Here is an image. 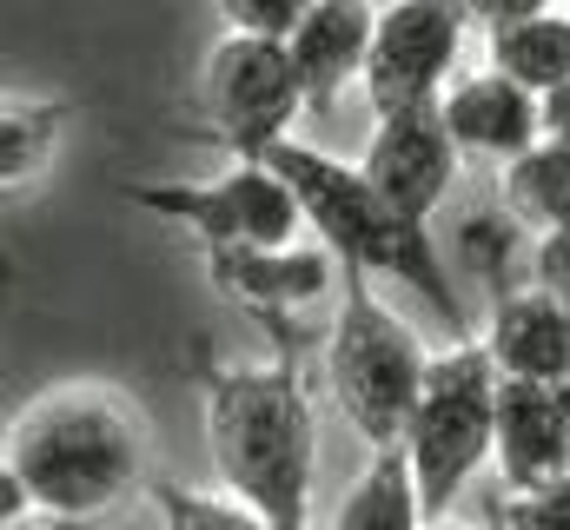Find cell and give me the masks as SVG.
<instances>
[{
    "label": "cell",
    "mask_w": 570,
    "mask_h": 530,
    "mask_svg": "<svg viewBox=\"0 0 570 530\" xmlns=\"http://www.w3.org/2000/svg\"><path fill=\"white\" fill-rule=\"evenodd\" d=\"M478 345L491 352L504 385H551L558 392L570 372V305L544 298L538 285H524V292L491 305Z\"/></svg>",
    "instance_id": "4fadbf2b"
},
{
    "label": "cell",
    "mask_w": 570,
    "mask_h": 530,
    "mask_svg": "<svg viewBox=\"0 0 570 530\" xmlns=\"http://www.w3.org/2000/svg\"><path fill=\"white\" fill-rule=\"evenodd\" d=\"M206 451L226 498L259 511L273 530H305L318 478V418L292 359L226 365L206 379Z\"/></svg>",
    "instance_id": "7a4b0ae2"
},
{
    "label": "cell",
    "mask_w": 570,
    "mask_h": 530,
    "mask_svg": "<svg viewBox=\"0 0 570 530\" xmlns=\"http://www.w3.org/2000/svg\"><path fill=\"white\" fill-rule=\"evenodd\" d=\"M372 33H379V7L365 0H312L298 33L285 40L305 114H325L352 80L365 87V60H372Z\"/></svg>",
    "instance_id": "8fae6325"
},
{
    "label": "cell",
    "mask_w": 570,
    "mask_h": 530,
    "mask_svg": "<svg viewBox=\"0 0 570 530\" xmlns=\"http://www.w3.org/2000/svg\"><path fill=\"white\" fill-rule=\"evenodd\" d=\"M425 530H471V524H458V518H431Z\"/></svg>",
    "instance_id": "cb8c5ba5"
},
{
    "label": "cell",
    "mask_w": 570,
    "mask_h": 530,
    "mask_svg": "<svg viewBox=\"0 0 570 530\" xmlns=\"http://www.w3.org/2000/svg\"><path fill=\"white\" fill-rule=\"evenodd\" d=\"M153 504L166 530H273L259 511H246L226 491H186V484H153Z\"/></svg>",
    "instance_id": "d6986e66"
},
{
    "label": "cell",
    "mask_w": 570,
    "mask_h": 530,
    "mask_svg": "<svg viewBox=\"0 0 570 530\" xmlns=\"http://www.w3.org/2000/svg\"><path fill=\"white\" fill-rule=\"evenodd\" d=\"M458 139L444 132L438 114H412V120H379L365 153H358V173L372 179V193L405 219V226H425L438 219V206L451 199V179H458Z\"/></svg>",
    "instance_id": "9c48e42d"
},
{
    "label": "cell",
    "mask_w": 570,
    "mask_h": 530,
    "mask_svg": "<svg viewBox=\"0 0 570 530\" xmlns=\"http://www.w3.org/2000/svg\"><path fill=\"white\" fill-rule=\"evenodd\" d=\"M325 379H332L345 424L372 451H405L412 411H419L431 379V352L372 292L365 272H345V292H338V312H332V332H325Z\"/></svg>",
    "instance_id": "277c9868"
},
{
    "label": "cell",
    "mask_w": 570,
    "mask_h": 530,
    "mask_svg": "<svg viewBox=\"0 0 570 530\" xmlns=\"http://www.w3.org/2000/svg\"><path fill=\"white\" fill-rule=\"evenodd\" d=\"M484 40H491V67L504 80H518L524 94L551 100L558 87H570V13L564 7H511V13H491Z\"/></svg>",
    "instance_id": "9a60e30c"
},
{
    "label": "cell",
    "mask_w": 570,
    "mask_h": 530,
    "mask_svg": "<svg viewBox=\"0 0 570 530\" xmlns=\"http://www.w3.org/2000/svg\"><path fill=\"white\" fill-rule=\"evenodd\" d=\"M134 206L186 226L206 253H285L298 246V199L266 159H233L213 179H140L120 186Z\"/></svg>",
    "instance_id": "8992f818"
},
{
    "label": "cell",
    "mask_w": 570,
    "mask_h": 530,
    "mask_svg": "<svg viewBox=\"0 0 570 530\" xmlns=\"http://www.w3.org/2000/svg\"><path fill=\"white\" fill-rule=\"evenodd\" d=\"M312 0H226V33H253V40H292Z\"/></svg>",
    "instance_id": "ffe728a7"
},
{
    "label": "cell",
    "mask_w": 570,
    "mask_h": 530,
    "mask_svg": "<svg viewBox=\"0 0 570 530\" xmlns=\"http://www.w3.org/2000/svg\"><path fill=\"white\" fill-rule=\"evenodd\" d=\"M464 47V7L444 0H399L379 7V33H372V60H365V100L372 120H412V114H438L444 94L458 87Z\"/></svg>",
    "instance_id": "ba28073f"
},
{
    "label": "cell",
    "mask_w": 570,
    "mask_h": 530,
    "mask_svg": "<svg viewBox=\"0 0 570 530\" xmlns=\"http://www.w3.org/2000/svg\"><path fill=\"white\" fill-rule=\"evenodd\" d=\"M531 285H538L544 298L570 305V226L538 239V253H531Z\"/></svg>",
    "instance_id": "7402d4cb"
},
{
    "label": "cell",
    "mask_w": 570,
    "mask_h": 530,
    "mask_svg": "<svg viewBox=\"0 0 570 530\" xmlns=\"http://www.w3.org/2000/svg\"><path fill=\"white\" fill-rule=\"evenodd\" d=\"M266 166L292 186L305 226H312L318 246L338 259V272H365V278H372V272H392V278H405V285L425 298L438 318H458V285H451V265L438 253V239H431L425 226H405V219L372 193V179H365L358 166H345V159H332V153H318V146H305V139L273 146Z\"/></svg>",
    "instance_id": "3957f363"
},
{
    "label": "cell",
    "mask_w": 570,
    "mask_h": 530,
    "mask_svg": "<svg viewBox=\"0 0 570 530\" xmlns=\"http://www.w3.org/2000/svg\"><path fill=\"white\" fill-rule=\"evenodd\" d=\"M438 120L458 139L464 159H498V166H511V159H524L531 146H544V100L524 94L518 80H504L498 67L464 73V80L444 94Z\"/></svg>",
    "instance_id": "30bf717a"
},
{
    "label": "cell",
    "mask_w": 570,
    "mask_h": 530,
    "mask_svg": "<svg viewBox=\"0 0 570 530\" xmlns=\"http://www.w3.org/2000/svg\"><path fill=\"white\" fill-rule=\"evenodd\" d=\"M425 491H419V471L405 451H372L365 478L338 498L332 530H425Z\"/></svg>",
    "instance_id": "2e32d148"
},
{
    "label": "cell",
    "mask_w": 570,
    "mask_h": 530,
    "mask_svg": "<svg viewBox=\"0 0 570 530\" xmlns=\"http://www.w3.org/2000/svg\"><path fill=\"white\" fill-rule=\"evenodd\" d=\"M498 392H504V379L478 338L431 359L425 398L405 431V458L419 471L431 518H444V504L478 478V464L498 458Z\"/></svg>",
    "instance_id": "5b68a950"
},
{
    "label": "cell",
    "mask_w": 570,
    "mask_h": 530,
    "mask_svg": "<svg viewBox=\"0 0 570 530\" xmlns=\"http://www.w3.org/2000/svg\"><path fill=\"white\" fill-rule=\"evenodd\" d=\"M206 272L226 298L285 318L298 305H318L338 285V259L325 246H285V253H206Z\"/></svg>",
    "instance_id": "5bb4252c"
},
{
    "label": "cell",
    "mask_w": 570,
    "mask_h": 530,
    "mask_svg": "<svg viewBox=\"0 0 570 530\" xmlns=\"http://www.w3.org/2000/svg\"><path fill=\"white\" fill-rule=\"evenodd\" d=\"M498 478H504V498L551 491L570 478V418L551 385L498 392Z\"/></svg>",
    "instance_id": "7c38bea8"
},
{
    "label": "cell",
    "mask_w": 570,
    "mask_h": 530,
    "mask_svg": "<svg viewBox=\"0 0 570 530\" xmlns=\"http://www.w3.org/2000/svg\"><path fill=\"white\" fill-rule=\"evenodd\" d=\"M504 524L511 530H570V478L551 491H524V498H504Z\"/></svg>",
    "instance_id": "44dd1931"
},
{
    "label": "cell",
    "mask_w": 570,
    "mask_h": 530,
    "mask_svg": "<svg viewBox=\"0 0 570 530\" xmlns=\"http://www.w3.org/2000/svg\"><path fill=\"white\" fill-rule=\"evenodd\" d=\"M544 139H551V146H570V87H558V94L544 100Z\"/></svg>",
    "instance_id": "603a6c76"
},
{
    "label": "cell",
    "mask_w": 570,
    "mask_h": 530,
    "mask_svg": "<svg viewBox=\"0 0 570 530\" xmlns=\"http://www.w3.org/2000/svg\"><path fill=\"white\" fill-rule=\"evenodd\" d=\"M558 404H564V418H570V372H564V385H558Z\"/></svg>",
    "instance_id": "d4e9b609"
},
{
    "label": "cell",
    "mask_w": 570,
    "mask_h": 530,
    "mask_svg": "<svg viewBox=\"0 0 570 530\" xmlns=\"http://www.w3.org/2000/svg\"><path fill=\"white\" fill-rule=\"evenodd\" d=\"M199 107L233 159H266L273 146L292 139V120L305 114L292 53L279 40L219 33L206 53V73H199Z\"/></svg>",
    "instance_id": "52a82bcc"
},
{
    "label": "cell",
    "mask_w": 570,
    "mask_h": 530,
    "mask_svg": "<svg viewBox=\"0 0 570 530\" xmlns=\"http://www.w3.org/2000/svg\"><path fill=\"white\" fill-rule=\"evenodd\" d=\"M60 132H67V107L60 100H7V120H0V159H7L0 173H7V186L40 179L53 146H60Z\"/></svg>",
    "instance_id": "ac0fdd59"
},
{
    "label": "cell",
    "mask_w": 570,
    "mask_h": 530,
    "mask_svg": "<svg viewBox=\"0 0 570 530\" xmlns=\"http://www.w3.org/2000/svg\"><path fill=\"white\" fill-rule=\"evenodd\" d=\"M146 478V418L120 385L67 379L27 398L0 444V511L7 524H94L120 511Z\"/></svg>",
    "instance_id": "6da1fadb"
},
{
    "label": "cell",
    "mask_w": 570,
    "mask_h": 530,
    "mask_svg": "<svg viewBox=\"0 0 570 530\" xmlns=\"http://www.w3.org/2000/svg\"><path fill=\"white\" fill-rule=\"evenodd\" d=\"M498 193H504V219L511 226H531L538 239L544 233H564L570 226V146H531L524 159H511L498 173Z\"/></svg>",
    "instance_id": "e0dca14e"
}]
</instances>
